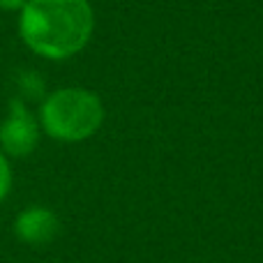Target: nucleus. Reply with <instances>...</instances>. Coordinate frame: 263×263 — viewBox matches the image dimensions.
Listing matches in <instances>:
<instances>
[{
    "label": "nucleus",
    "mask_w": 263,
    "mask_h": 263,
    "mask_svg": "<svg viewBox=\"0 0 263 263\" xmlns=\"http://www.w3.org/2000/svg\"><path fill=\"white\" fill-rule=\"evenodd\" d=\"M26 3L28 0H0V9L3 12H21Z\"/></svg>",
    "instance_id": "0eeeda50"
},
{
    "label": "nucleus",
    "mask_w": 263,
    "mask_h": 263,
    "mask_svg": "<svg viewBox=\"0 0 263 263\" xmlns=\"http://www.w3.org/2000/svg\"><path fill=\"white\" fill-rule=\"evenodd\" d=\"M14 233L26 245L32 247L49 245L60 233V219L46 205H28L14 219Z\"/></svg>",
    "instance_id": "20e7f679"
},
{
    "label": "nucleus",
    "mask_w": 263,
    "mask_h": 263,
    "mask_svg": "<svg viewBox=\"0 0 263 263\" xmlns=\"http://www.w3.org/2000/svg\"><path fill=\"white\" fill-rule=\"evenodd\" d=\"M40 136V118L28 109L21 97H12L7 116L0 125V150L7 157H28L30 153H35Z\"/></svg>",
    "instance_id": "7ed1b4c3"
},
{
    "label": "nucleus",
    "mask_w": 263,
    "mask_h": 263,
    "mask_svg": "<svg viewBox=\"0 0 263 263\" xmlns=\"http://www.w3.org/2000/svg\"><path fill=\"white\" fill-rule=\"evenodd\" d=\"M14 185V171H12V164H9V157L0 150V201H5L12 192Z\"/></svg>",
    "instance_id": "423d86ee"
},
{
    "label": "nucleus",
    "mask_w": 263,
    "mask_h": 263,
    "mask_svg": "<svg viewBox=\"0 0 263 263\" xmlns=\"http://www.w3.org/2000/svg\"><path fill=\"white\" fill-rule=\"evenodd\" d=\"M18 90H21V95L26 97V100H40V97L46 95L44 81H42V77L37 72H23L21 77H18Z\"/></svg>",
    "instance_id": "39448f33"
},
{
    "label": "nucleus",
    "mask_w": 263,
    "mask_h": 263,
    "mask_svg": "<svg viewBox=\"0 0 263 263\" xmlns=\"http://www.w3.org/2000/svg\"><path fill=\"white\" fill-rule=\"evenodd\" d=\"M40 125L46 136L63 143L86 141L104 123V104L86 88H58L42 100Z\"/></svg>",
    "instance_id": "f03ea898"
},
{
    "label": "nucleus",
    "mask_w": 263,
    "mask_h": 263,
    "mask_svg": "<svg viewBox=\"0 0 263 263\" xmlns=\"http://www.w3.org/2000/svg\"><path fill=\"white\" fill-rule=\"evenodd\" d=\"M95 30L88 0H28L18 12V35L35 55L67 60L81 53Z\"/></svg>",
    "instance_id": "f257e3e1"
}]
</instances>
